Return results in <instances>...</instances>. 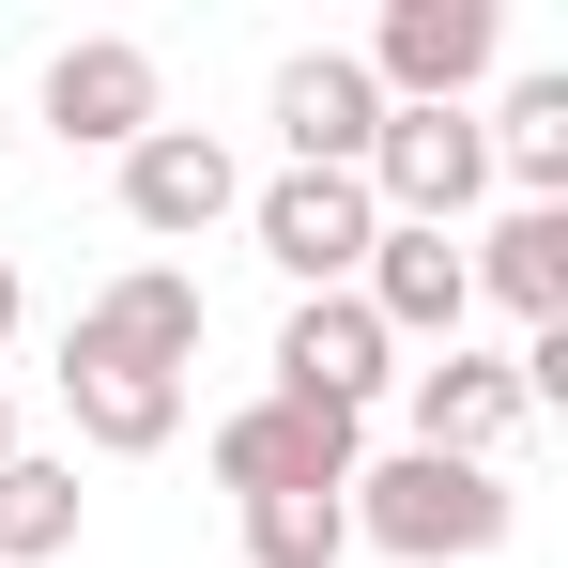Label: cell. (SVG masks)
Instances as JSON below:
<instances>
[{
	"instance_id": "cell-1",
	"label": "cell",
	"mask_w": 568,
	"mask_h": 568,
	"mask_svg": "<svg viewBox=\"0 0 568 568\" xmlns=\"http://www.w3.org/2000/svg\"><path fill=\"white\" fill-rule=\"evenodd\" d=\"M354 538L399 568H476L507 554V523H523V491H507V462H430V446H384V462H354Z\"/></svg>"
},
{
	"instance_id": "cell-2",
	"label": "cell",
	"mask_w": 568,
	"mask_h": 568,
	"mask_svg": "<svg viewBox=\"0 0 568 568\" xmlns=\"http://www.w3.org/2000/svg\"><path fill=\"white\" fill-rule=\"evenodd\" d=\"M369 215L384 231H462L476 200H491V139H476V108H384L369 139Z\"/></svg>"
},
{
	"instance_id": "cell-3",
	"label": "cell",
	"mask_w": 568,
	"mask_h": 568,
	"mask_svg": "<svg viewBox=\"0 0 568 568\" xmlns=\"http://www.w3.org/2000/svg\"><path fill=\"white\" fill-rule=\"evenodd\" d=\"M384 108H462L507 62V0H384V31L354 47Z\"/></svg>"
},
{
	"instance_id": "cell-4",
	"label": "cell",
	"mask_w": 568,
	"mask_h": 568,
	"mask_svg": "<svg viewBox=\"0 0 568 568\" xmlns=\"http://www.w3.org/2000/svg\"><path fill=\"white\" fill-rule=\"evenodd\" d=\"M246 231H262V262H277L292 292H354L384 215H369L354 170H277V185H246Z\"/></svg>"
},
{
	"instance_id": "cell-5",
	"label": "cell",
	"mask_w": 568,
	"mask_h": 568,
	"mask_svg": "<svg viewBox=\"0 0 568 568\" xmlns=\"http://www.w3.org/2000/svg\"><path fill=\"white\" fill-rule=\"evenodd\" d=\"M354 415H307V399H246V415H215V491L231 507H262V491H354Z\"/></svg>"
},
{
	"instance_id": "cell-6",
	"label": "cell",
	"mask_w": 568,
	"mask_h": 568,
	"mask_svg": "<svg viewBox=\"0 0 568 568\" xmlns=\"http://www.w3.org/2000/svg\"><path fill=\"white\" fill-rule=\"evenodd\" d=\"M154 123H170V78H154L139 31H78V47L47 62V139H78V154H139Z\"/></svg>"
},
{
	"instance_id": "cell-7",
	"label": "cell",
	"mask_w": 568,
	"mask_h": 568,
	"mask_svg": "<svg viewBox=\"0 0 568 568\" xmlns=\"http://www.w3.org/2000/svg\"><path fill=\"white\" fill-rule=\"evenodd\" d=\"M384 384H399V338H384L354 292H292V323H277V384L262 399H307V415H369Z\"/></svg>"
},
{
	"instance_id": "cell-8",
	"label": "cell",
	"mask_w": 568,
	"mask_h": 568,
	"mask_svg": "<svg viewBox=\"0 0 568 568\" xmlns=\"http://www.w3.org/2000/svg\"><path fill=\"white\" fill-rule=\"evenodd\" d=\"M231 215H246V170H231V139H215V123H154V139L123 154V231L200 246V231H231Z\"/></svg>"
},
{
	"instance_id": "cell-9",
	"label": "cell",
	"mask_w": 568,
	"mask_h": 568,
	"mask_svg": "<svg viewBox=\"0 0 568 568\" xmlns=\"http://www.w3.org/2000/svg\"><path fill=\"white\" fill-rule=\"evenodd\" d=\"M62 415H78V446H108V462H154L170 430H185V369H139L123 338H62Z\"/></svg>"
},
{
	"instance_id": "cell-10",
	"label": "cell",
	"mask_w": 568,
	"mask_h": 568,
	"mask_svg": "<svg viewBox=\"0 0 568 568\" xmlns=\"http://www.w3.org/2000/svg\"><path fill=\"white\" fill-rule=\"evenodd\" d=\"M354 307H369L384 338H430V354H462V231H369V262H354Z\"/></svg>"
},
{
	"instance_id": "cell-11",
	"label": "cell",
	"mask_w": 568,
	"mask_h": 568,
	"mask_svg": "<svg viewBox=\"0 0 568 568\" xmlns=\"http://www.w3.org/2000/svg\"><path fill=\"white\" fill-rule=\"evenodd\" d=\"M277 139H292V170H369V139H384L369 62L354 47H292L277 62Z\"/></svg>"
},
{
	"instance_id": "cell-12",
	"label": "cell",
	"mask_w": 568,
	"mask_h": 568,
	"mask_svg": "<svg viewBox=\"0 0 568 568\" xmlns=\"http://www.w3.org/2000/svg\"><path fill=\"white\" fill-rule=\"evenodd\" d=\"M399 415H415L430 462H491L523 430V369L507 354H430V369H399Z\"/></svg>"
},
{
	"instance_id": "cell-13",
	"label": "cell",
	"mask_w": 568,
	"mask_h": 568,
	"mask_svg": "<svg viewBox=\"0 0 568 568\" xmlns=\"http://www.w3.org/2000/svg\"><path fill=\"white\" fill-rule=\"evenodd\" d=\"M462 277L491 292L523 338H538V323H568V200H507V215L462 246Z\"/></svg>"
},
{
	"instance_id": "cell-14",
	"label": "cell",
	"mask_w": 568,
	"mask_h": 568,
	"mask_svg": "<svg viewBox=\"0 0 568 568\" xmlns=\"http://www.w3.org/2000/svg\"><path fill=\"white\" fill-rule=\"evenodd\" d=\"M78 323H93V338H123L139 369H200V338H215V307H200V277H185V262H139V277H108Z\"/></svg>"
},
{
	"instance_id": "cell-15",
	"label": "cell",
	"mask_w": 568,
	"mask_h": 568,
	"mask_svg": "<svg viewBox=\"0 0 568 568\" xmlns=\"http://www.w3.org/2000/svg\"><path fill=\"white\" fill-rule=\"evenodd\" d=\"M507 200H568V78H507V108L476 123Z\"/></svg>"
},
{
	"instance_id": "cell-16",
	"label": "cell",
	"mask_w": 568,
	"mask_h": 568,
	"mask_svg": "<svg viewBox=\"0 0 568 568\" xmlns=\"http://www.w3.org/2000/svg\"><path fill=\"white\" fill-rule=\"evenodd\" d=\"M78 554V462H0V568Z\"/></svg>"
},
{
	"instance_id": "cell-17",
	"label": "cell",
	"mask_w": 568,
	"mask_h": 568,
	"mask_svg": "<svg viewBox=\"0 0 568 568\" xmlns=\"http://www.w3.org/2000/svg\"><path fill=\"white\" fill-rule=\"evenodd\" d=\"M246 523V568H338L354 554V507L338 491H262V507H231Z\"/></svg>"
},
{
	"instance_id": "cell-18",
	"label": "cell",
	"mask_w": 568,
	"mask_h": 568,
	"mask_svg": "<svg viewBox=\"0 0 568 568\" xmlns=\"http://www.w3.org/2000/svg\"><path fill=\"white\" fill-rule=\"evenodd\" d=\"M16 323H31V292H16V262H0V338H16Z\"/></svg>"
},
{
	"instance_id": "cell-19",
	"label": "cell",
	"mask_w": 568,
	"mask_h": 568,
	"mask_svg": "<svg viewBox=\"0 0 568 568\" xmlns=\"http://www.w3.org/2000/svg\"><path fill=\"white\" fill-rule=\"evenodd\" d=\"M0 462H16V399H0Z\"/></svg>"
},
{
	"instance_id": "cell-20",
	"label": "cell",
	"mask_w": 568,
	"mask_h": 568,
	"mask_svg": "<svg viewBox=\"0 0 568 568\" xmlns=\"http://www.w3.org/2000/svg\"><path fill=\"white\" fill-rule=\"evenodd\" d=\"M0 139H16V123H0Z\"/></svg>"
}]
</instances>
